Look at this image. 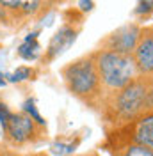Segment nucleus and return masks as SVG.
Instances as JSON below:
<instances>
[{
    "label": "nucleus",
    "instance_id": "obj_1",
    "mask_svg": "<svg viewBox=\"0 0 153 156\" xmlns=\"http://www.w3.org/2000/svg\"><path fill=\"white\" fill-rule=\"evenodd\" d=\"M153 110V78L137 76L119 90L103 96L100 114L109 129L121 128Z\"/></svg>",
    "mask_w": 153,
    "mask_h": 156
},
{
    "label": "nucleus",
    "instance_id": "obj_2",
    "mask_svg": "<svg viewBox=\"0 0 153 156\" xmlns=\"http://www.w3.org/2000/svg\"><path fill=\"white\" fill-rule=\"evenodd\" d=\"M61 76L66 85L68 92L76 98L80 103L93 110H100L103 101V87L100 83V76L96 71L93 53L71 60L61 69Z\"/></svg>",
    "mask_w": 153,
    "mask_h": 156
},
{
    "label": "nucleus",
    "instance_id": "obj_3",
    "mask_svg": "<svg viewBox=\"0 0 153 156\" xmlns=\"http://www.w3.org/2000/svg\"><path fill=\"white\" fill-rule=\"evenodd\" d=\"M93 58L105 94L123 89L134 78L139 76L132 55H123L112 50L98 48L96 51H93Z\"/></svg>",
    "mask_w": 153,
    "mask_h": 156
},
{
    "label": "nucleus",
    "instance_id": "obj_4",
    "mask_svg": "<svg viewBox=\"0 0 153 156\" xmlns=\"http://www.w3.org/2000/svg\"><path fill=\"white\" fill-rule=\"evenodd\" d=\"M4 131V138L11 147H25V146H36L41 140L47 138V128H41L36 124L27 114L20 112H13L7 126L2 129Z\"/></svg>",
    "mask_w": 153,
    "mask_h": 156
},
{
    "label": "nucleus",
    "instance_id": "obj_5",
    "mask_svg": "<svg viewBox=\"0 0 153 156\" xmlns=\"http://www.w3.org/2000/svg\"><path fill=\"white\" fill-rule=\"evenodd\" d=\"M114 144H139L153 149V110L121 128L109 129L105 146Z\"/></svg>",
    "mask_w": 153,
    "mask_h": 156
},
{
    "label": "nucleus",
    "instance_id": "obj_6",
    "mask_svg": "<svg viewBox=\"0 0 153 156\" xmlns=\"http://www.w3.org/2000/svg\"><path fill=\"white\" fill-rule=\"evenodd\" d=\"M139 34H141V27L137 23H126L119 29L112 30L103 41L100 48L112 50L123 55H132L135 44L139 41Z\"/></svg>",
    "mask_w": 153,
    "mask_h": 156
},
{
    "label": "nucleus",
    "instance_id": "obj_7",
    "mask_svg": "<svg viewBox=\"0 0 153 156\" xmlns=\"http://www.w3.org/2000/svg\"><path fill=\"white\" fill-rule=\"evenodd\" d=\"M137 75L153 78V27H141L139 41L132 51Z\"/></svg>",
    "mask_w": 153,
    "mask_h": 156
},
{
    "label": "nucleus",
    "instance_id": "obj_8",
    "mask_svg": "<svg viewBox=\"0 0 153 156\" xmlns=\"http://www.w3.org/2000/svg\"><path fill=\"white\" fill-rule=\"evenodd\" d=\"M0 7L9 12L13 21L34 20L45 9L43 0H0Z\"/></svg>",
    "mask_w": 153,
    "mask_h": 156
},
{
    "label": "nucleus",
    "instance_id": "obj_9",
    "mask_svg": "<svg viewBox=\"0 0 153 156\" xmlns=\"http://www.w3.org/2000/svg\"><path fill=\"white\" fill-rule=\"evenodd\" d=\"M78 30L73 29L71 25H62L61 29L52 36L50 43H48V48L45 51V62H52L54 58H57L61 53H64L76 39Z\"/></svg>",
    "mask_w": 153,
    "mask_h": 156
},
{
    "label": "nucleus",
    "instance_id": "obj_10",
    "mask_svg": "<svg viewBox=\"0 0 153 156\" xmlns=\"http://www.w3.org/2000/svg\"><path fill=\"white\" fill-rule=\"evenodd\" d=\"M38 36L39 32H30L29 36H25L23 43L18 46V57L27 60V62H32L39 57V50H41V44L38 43Z\"/></svg>",
    "mask_w": 153,
    "mask_h": 156
},
{
    "label": "nucleus",
    "instance_id": "obj_11",
    "mask_svg": "<svg viewBox=\"0 0 153 156\" xmlns=\"http://www.w3.org/2000/svg\"><path fill=\"white\" fill-rule=\"evenodd\" d=\"M110 156H153V149L139 144H114L105 146Z\"/></svg>",
    "mask_w": 153,
    "mask_h": 156
},
{
    "label": "nucleus",
    "instance_id": "obj_12",
    "mask_svg": "<svg viewBox=\"0 0 153 156\" xmlns=\"http://www.w3.org/2000/svg\"><path fill=\"white\" fill-rule=\"evenodd\" d=\"M21 112L27 114V115H29L36 124H39L41 128H47V119L39 114V108L36 107V101H34L32 98H27V99L21 103Z\"/></svg>",
    "mask_w": 153,
    "mask_h": 156
},
{
    "label": "nucleus",
    "instance_id": "obj_13",
    "mask_svg": "<svg viewBox=\"0 0 153 156\" xmlns=\"http://www.w3.org/2000/svg\"><path fill=\"white\" fill-rule=\"evenodd\" d=\"M34 75H36V71L30 68V66H20L13 73L6 75V78H7V82H11V83H21V82L30 80Z\"/></svg>",
    "mask_w": 153,
    "mask_h": 156
},
{
    "label": "nucleus",
    "instance_id": "obj_14",
    "mask_svg": "<svg viewBox=\"0 0 153 156\" xmlns=\"http://www.w3.org/2000/svg\"><path fill=\"white\" fill-rule=\"evenodd\" d=\"M76 146H78V142H75V144L73 142H55L50 147V153L52 154H59V156H66V154H71Z\"/></svg>",
    "mask_w": 153,
    "mask_h": 156
},
{
    "label": "nucleus",
    "instance_id": "obj_15",
    "mask_svg": "<svg viewBox=\"0 0 153 156\" xmlns=\"http://www.w3.org/2000/svg\"><path fill=\"white\" fill-rule=\"evenodd\" d=\"M153 12V0H137L135 5V14L137 16H150Z\"/></svg>",
    "mask_w": 153,
    "mask_h": 156
},
{
    "label": "nucleus",
    "instance_id": "obj_16",
    "mask_svg": "<svg viewBox=\"0 0 153 156\" xmlns=\"http://www.w3.org/2000/svg\"><path fill=\"white\" fill-rule=\"evenodd\" d=\"M11 115H13V110H11L4 101H0V126H2V129L7 126V122H9Z\"/></svg>",
    "mask_w": 153,
    "mask_h": 156
},
{
    "label": "nucleus",
    "instance_id": "obj_17",
    "mask_svg": "<svg viewBox=\"0 0 153 156\" xmlns=\"http://www.w3.org/2000/svg\"><path fill=\"white\" fill-rule=\"evenodd\" d=\"M78 7H80V11H84V12H89V11H93V7H95V2L93 0H78Z\"/></svg>",
    "mask_w": 153,
    "mask_h": 156
},
{
    "label": "nucleus",
    "instance_id": "obj_18",
    "mask_svg": "<svg viewBox=\"0 0 153 156\" xmlns=\"http://www.w3.org/2000/svg\"><path fill=\"white\" fill-rule=\"evenodd\" d=\"M11 23H13V18L9 16V12L0 7V25H11Z\"/></svg>",
    "mask_w": 153,
    "mask_h": 156
},
{
    "label": "nucleus",
    "instance_id": "obj_19",
    "mask_svg": "<svg viewBox=\"0 0 153 156\" xmlns=\"http://www.w3.org/2000/svg\"><path fill=\"white\" fill-rule=\"evenodd\" d=\"M18 156H50L48 153H27V154H18Z\"/></svg>",
    "mask_w": 153,
    "mask_h": 156
},
{
    "label": "nucleus",
    "instance_id": "obj_20",
    "mask_svg": "<svg viewBox=\"0 0 153 156\" xmlns=\"http://www.w3.org/2000/svg\"><path fill=\"white\" fill-rule=\"evenodd\" d=\"M6 83H7V78H6V75H2V73H0V87H4Z\"/></svg>",
    "mask_w": 153,
    "mask_h": 156
},
{
    "label": "nucleus",
    "instance_id": "obj_21",
    "mask_svg": "<svg viewBox=\"0 0 153 156\" xmlns=\"http://www.w3.org/2000/svg\"><path fill=\"white\" fill-rule=\"evenodd\" d=\"M84 156H100V153H96V151H93V153H89V154H84Z\"/></svg>",
    "mask_w": 153,
    "mask_h": 156
},
{
    "label": "nucleus",
    "instance_id": "obj_22",
    "mask_svg": "<svg viewBox=\"0 0 153 156\" xmlns=\"http://www.w3.org/2000/svg\"><path fill=\"white\" fill-rule=\"evenodd\" d=\"M52 2H55V0H43V4H52Z\"/></svg>",
    "mask_w": 153,
    "mask_h": 156
}]
</instances>
